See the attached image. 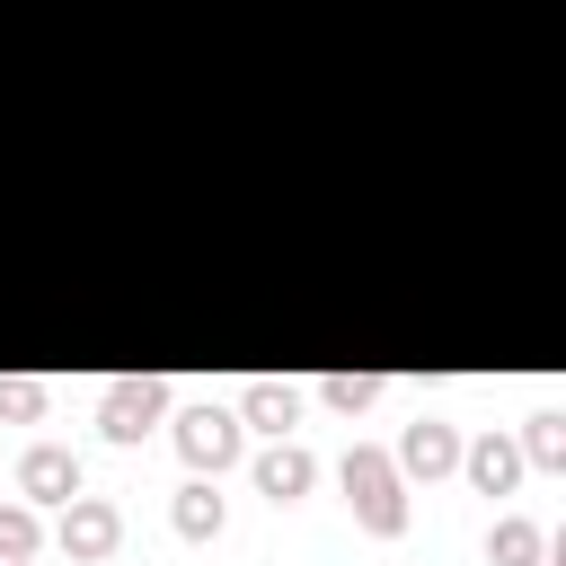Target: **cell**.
Wrapping results in <instances>:
<instances>
[{
  "label": "cell",
  "mask_w": 566,
  "mask_h": 566,
  "mask_svg": "<svg viewBox=\"0 0 566 566\" xmlns=\"http://www.w3.org/2000/svg\"><path fill=\"white\" fill-rule=\"evenodd\" d=\"M336 478H345V504H354V522H363L371 539H398V531H407V478H398V460H389V451L354 442Z\"/></svg>",
  "instance_id": "6da1fadb"
},
{
  "label": "cell",
  "mask_w": 566,
  "mask_h": 566,
  "mask_svg": "<svg viewBox=\"0 0 566 566\" xmlns=\"http://www.w3.org/2000/svg\"><path fill=\"white\" fill-rule=\"evenodd\" d=\"M168 416V380L159 371H124V380H106V398H97V424H106V442H142L150 424Z\"/></svg>",
  "instance_id": "7a4b0ae2"
},
{
  "label": "cell",
  "mask_w": 566,
  "mask_h": 566,
  "mask_svg": "<svg viewBox=\"0 0 566 566\" xmlns=\"http://www.w3.org/2000/svg\"><path fill=\"white\" fill-rule=\"evenodd\" d=\"M53 548H62L71 566H97V557L124 548V513H115L106 495H71V504L53 513Z\"/></svg>",
  "instance_id": "3957f363"
},
{
  "label": "cell",
  "mask_w": 566,
  "mask_h": 566,
  "mask_svg": "<svg viewBox=\"0 0 566 566\" xmlns=\"http://www.w3.org/2000/svg\"><path fill=\"white\" fill-rule=\"evenodd\" d=\"M239 442H248L239 407H186V416H177V451H186V469H203V478H221V469L239 460Z\"/></svg>",
  "instance_id": "277c9868"
},
{
  "label": "cell",
  "mask_w": 566,
  "mask_h": 566,
  "mask_svg": "<svg viewBox=\"0 0 566 566\" xmlns=\"http://www.w3.org/2000/svg\"><path fill=\"white\" fill-rule=\"evenodd\" d=\"M18 495H27L35 513H62V504L80 495V460H71L62 442H27V451H18Z\"/></svg>",
  "instance_id": "5b68a950"
},
{
  "label": "cell",
  "mask_w": 566,
  "mask_h": 566,
  "mask_svg": "<svg viewBox=\"0 0 566 566\" xmlns=\"http://www.w3.org/2000/svg\"><path fill=\"white\" fill-rule=\"evenodd\" d=\"M398 478H451L460 469V424H442V416H416L407 433H398Z\"/></svg>",
  "instance_id": "8992f818"
},
{
  "label": "cell",
  "mask_w": 566,
  "mask_h": 566,
  "mask_svg": "<svg viewBox=\"0 0 566 566\" xmlns=\"http://www.w3.org/2000/svg\"><path fill=\"white\" fill-rule=\"evenodd\" d=\"M460 469H469V486H478V495H513L531 460H522V442H513V433H495V424H486L478 442H460Z\"/></svg>",
  "instance_id": "52a82bcc"
},
{
  "label": "cell",
  "mask_w": 566,
  "mask_h": 566,
  "mask_svg": "<svg viewBox=\"0 0 566 566\" xmlns=\"http://www.w3.org/2000/svg\"><path fill=\"white\" fill-rule=\"evenodd\" d=\"M310 486H318V460H310L292 433H274V442L256 451V495H265V504H301Z\"/></svg>",
  "instance_id": "ba28073f"
},
{
  "label": "cell",
  "mask_w": 566,
  "mask_h": 566,
  "mask_svg": "<svg viewBox=\"0 0 566 566\" xmlns=\"http://www.w3.org/2000/svg\"><path fill=\"white\" fill-rule=\"evenodd\" d=\"M239 424L292 433V424H301V389H292V380H248V389H239Z\"/></svg>",
  "instance_id": "9c48e42d"
},
{
  "label": "cell",
  "mask_w": 566,
  "mask_h": 566,
  "mask_svg": "<svg viewBox=\"0 0 566 566\" xmlns=\"http://www.w3.org/2000/svg\"><path fill=\"white\" fill-rule=\"evenodd\" d=\"M177 539H221V522H230V504H221V486L195 469V486H177Z\"/></svg>",
  "instance_id": "30bf717a"
},
{
  "label": "cell",
  "mask_w": 566,
  "mask_h": 566,
  "mask_svg": "<svg viewBox=\"0 0 566 566\" xmlns=\"http://www.w3.org/2000/svg\"><path fill=\"white\" fill-rule=\"evenodd\" d=\"M486 557H495V566H539V557H548V531H539L531 513H504V522L486 531Z\"/></svg>",
  "instance_id": "8fae6325"
},
{
  "label": "cell",
  "mask_w": 566,
  "mask_h": 566,
  "mask_svg": "<svg viewBox=\"0 0 566 566\" xmlns=\"http://www.w3.org/2000/svg\"><path fill=\"white\" fill-rule=\"evenodd\" d=\"M44 548V513L18 495V504H0V557H35Z\"/></svg>",
  "instance_id": "7c38bea8"
},
{
  "label": "cell",
  "mask_w": 566,
  "mask_h": 566,
  "mask_svg": "<svg viewBox=\"0 0 566 566\" xmlns=\"http://www.w3.org/2000/svg\"><path fill=\"white\" fill-rule=\"evenodd\" d=\"M318 398H327L336 416H363V407L380 398V371H327V380H318Z\"/></svg>",
  "instance_id": "4fadbf2b"
},
{
  "label": "cell",
  "mask_w": 566,
  "mask_h": 566,
  "mask_svg": "<svg viewBox=\"0 0 566 566\" xmlns=\"http://www.w3.org/2000/svg\"><path fill=\"white\" fill-rule=\"evenodd\" d=\"M522 460L531 469H566V416H531L522 424Z\"/></svg>",
  "instance_id": "5bb4252c"
},
{
  "label": "cell",
  "mask_w": 566,
  "mask_h": 566,
  "mask_svg": "<svg viewBox=\"0 0 566 566\" xmlns=\"http://www.w3.org/2000/svg\"><path fill=\"white\" fill-rule=\"evenodd\" d=\"M0 416H18V424H27V416H44V380L9 371V380H0Z\"/></svg>",
  "instance_id": "9a60e30c"
},
{
  "label": "cell",
  "mask_w": 566,
  "mask_h": 566,
  "mask_svg": "<svg viewBox=\"0 0 566 566\" xmlns=\"http://www.w3.org/2000/svg\"><path fill=\"white\" fill-rule=\"evenodd\" d=\"M539 566H566V522L548 531V557H539Z\"/></svg>",
  "instance_id": "2e32d148"
},
{
  "label": "cell",
  "mask_w": 566,
  "mask_h": 566,
  "mask_svg": "<svg viewBox=\"0 0 566 566\" xmlns=\"http://www.w3.org/2000/svg\"><path fill=\"white\" fill-rule=\"evenodd\" d=\"M0 566H44V557H0Z\"/></svg>",
  "instance_id": "e0dca14e"
}]
</instances>
